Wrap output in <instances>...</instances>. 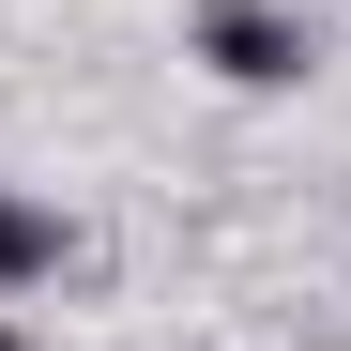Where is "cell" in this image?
<instances>
[{
    "label": "cell",
    "mask_w": 351,
    "mask_h": 351,
    "mask_svg": "<svg viewBox=\"0 0 351 351\" xmlns=\"http://www.w3.org/2000/svg\"><path fill=\"white\" fill-rule=\"evenodd\" d=\"M0 351H16V321H0Z\"/></svg>",
    "instance_id": "obj_3"
},
{
    "label": "cell",
    "mask_w": 351,
    "mask_h": 351,
    "mask_svg": "<svg viewBox=\"0 0 351 351\" xmlns=\"http://www.w3.org/2000/svg\"><path fill=\"white\" fill-rule=\"evenodd\" d=\"M46 260H62V229H46V214H31L16 184H0V290H31Z\"/></svg>",
    "instance_id": "obj_2"
},
{
    "label": "cell",
    "mask_w": 351,
    "mask_h": 351,
    "mask_svg": "<svg viewBox=\"0 0 351 351\" xmlns=\"http://www.w3.org/2000/svg\"><path fill=\"white\" fill-rule=\"evenodd\" d=\"M199 62H214L229 92H306V77H321V31L275 16V0H199Z\"/></svg>",
    "instance_id": "obj_1"
}]
</instances>
